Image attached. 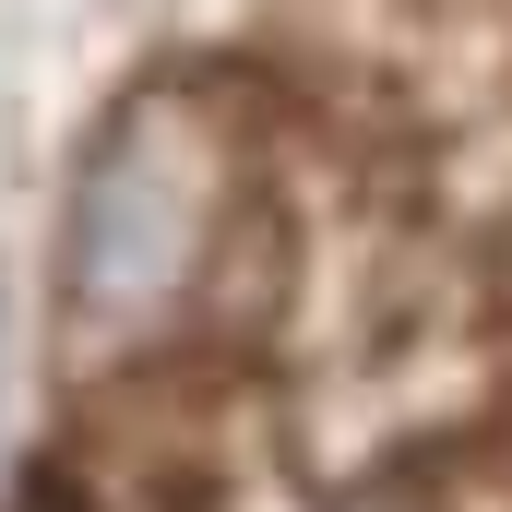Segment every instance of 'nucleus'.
Masks as SVG:
<instances>
[{"instance_id":"1","label":"nucleus","mask_w":512,"mask_h":512,"mask_svg":"<svg viewBox=\"0 0 512 512\" xmlns=\"http://www.w3.org/2000/svg\"><path fill=\"white\" fill-rule=\"evenodd\" d=\"M191 215H203V167L179 155V131H120L84 191H72V298L84 310H143L167 298V274L191 262Z\"/></svg>"}]
</instances>
